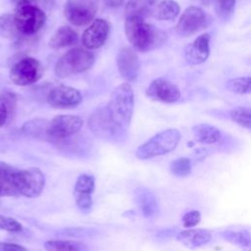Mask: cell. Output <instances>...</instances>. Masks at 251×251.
Instances as JSON below:
<instances>
[{
  "label": "cell",
  "instance_id": "26",
  "mask_svg": "<svg viewBox=\"0 0 251 251\" xmlns=\"http://www.w3.org/2000/svg\"><path fill=\"white\" fill-rule=\"evenodd\" d=\"M250 115H251L250 107H236L229 111V117L231 121L247 129H250V125H251Z\"/></svg>",
  "mask_w": 251,
  "mask_h": 251
},
{
  "label": "cell",
  "instance_id": "27",
  "mask_svg": "<svg viewBox=\"0 0 251 251\" xmlns=\"http://www.w3.org/2000/svg\"><path fill=\"white\" fill-rule=\"evenodd\" d=\"M221 234L223 238L228 242H231L232 244H236L241 247H248L250 245V233L248 230H225Z\"/></svg>",
  "mask_w": 251,
  "mask_h": 251
},
{
  "label": "cell",
  "instance_id": "37",
  "mask_svg": "<svg viewBox=\"0 0 251 251\" xmlns=\"http://www.w3.org/2000/svg\"><path fill=\"white\" fill-rule=\"evenodd\" d=\"M18 195L14 186L7 181L0 180V196H15Z\"/></svg>",
  "mask_w": 251,
  "mask_h": 251
},
{
  "label": "cell",
  "instance_id": "6",
  "mask_svg": "<svg viewBox=\"0 0 251 251\" xmlns=\"http://www.w3.org/2000/svg\"><path fill=\"white\" fill-rule=\"evenodd\" d=\"M14 21L19 33L33 35L44 25L46 14L45 11L34 5H18Z\"/></svg>",
  "mask_w": 251,
  "mask_h": 251
},
{
  "label": "cell",
  "instance_id": "32",
  "mask_svg": "<svg viewBox=\"0 0 251 251\" xmlns=\"http://www.w3.org/2000/svg\"><path fill=\"white\" fill-rule=\"evenodd\" d=\"M0 230H6L10 232H20L23 230V226L17 220L0 215Z\"/></svg>",
  "mask_w": 251,
  "mask_h": 251
},
{
  "label": "cell",
  "instance_id": "38",
  "mask_svg": "<svg viewBox=\"0 0 251 251\" xmlns=\"http://www.w3.org/2000/svg\"><path fill=\"white\" fill-rule=\"evenodd\" d=\"M8 107L4 99L0 96V127L3 126L7 121L8 117Z\"/></svg>",
  "mask_w": 251,
  "mask_h": 251
},
{
  "label": "cell",
  "instance_id": "7",
  "mask_svg": "<svg viewBox=\"0 0 251 251\" xmlns=\"http://www.w3.org/2000/svg\"><path fill=\"white\" fill-rule=\"evenodd\" d=\"M83 126L81 118L73 115H59L47 124L46 138L51 141H60L78 132Z\"/></svg>",
  "mask_w": 251,
  "mask_h": 251
},
{
  "label": "cell",
  "instance_id": "35",
  "mask_svg": "<svg viewBox=\"0 0 251 251\" xmlns=\"http://www.w3.org/2000/svg\"><path fill=\"white\" fill-rule=\"evenodd\" d=\"M64 233L66 236H85V235H91L94 233L92 229H85L82 227H74V228H67L64 230Z\"/></svg>",
  "mask_w": 251,
  "mask_h": 251
},
{
  "label": "cell",
  "instance_id": "11",
  "mask_svg": "<svg viewBox=\"0 0 251 251\" xmlns=\"http://www.w3.org/2000/svg\"><path fill=\"white\" fill-rule=\"evenodd\" d=\"M145 94L153 101L168 104L175 103L180 98V92L177 86L164 77L152 80Z\"/></svg>",
  "mask_w": 251,
  "mask_h": 251
},
{
  "label": "cell",
  "instance_id": "30",
  "mask_svg": "<svg viewBox=\"0 0 251 251\" xmlns=\"http://www.w3.org/2000/svg\"><path fill=\"white\" fill-rule=\"evenodd\" d=\"M170 170L172 174L176 176H186L191 172V162L185 157L176 159L171 163Z\"/></svg>",
  "mask_w": 251,
  "mask_h": 251
},
{
  "label": "cell",
  "instance_id": "15",
  "mask_svg": "<svg viewBox=\"0 0 251 251\" xmlns=\"http://www.w3.org/2000/svg\"><path fill=\"white\" fill-rule=\"evenodd\" d=\"M95 188V178L88 174H81L75 184L74 197L76 206L83 212H88L92 207L91 194Z\"/></svg>",
  "mask_w": 251,
  "mask_h": 251
},
{
  "label": "cell",
  "instance_id": "24",
  "mask_svg": "<svg viewBox=\"0 0 251 251\" xmlns=\"http://www.w3.org/2000/svg\"><path fill=\"white\" fill-rule=\"evenodd\" d=\"M47 251H88V247L79 241L75 240H48L44 243Z\"/></svg>",
  "mask_w": 251,
  "mask_h": 251
},
{
  "label": "cell",
  "instance_id": "8",
  "mask_svg": "<svg viewBox=\"0 0 251 251\" xmlns=\"http://www.w3.org/2000/svg\"><path fill=\"white\" fill-rule=\"evenodd\" d=\"M43 75L42 64L35 58L25 57L18 61L10 71V79L13 83L25 86L36 82Z\"/></svg>",
  "mask_w": 251,
  "mask_h": 251
},
{
  "label": "cell",
  "instance_id": "5",
  "mask_svg": "<svg viewBox=\"0 0 251 251\" xmlns=\"http://www.w3.org/2000/svg\"><path fill=\"white\" fill-rule=\"evenodd\" d=\"M11 184L14 186L17 194L27 198H34L41 194L45 184V177L38 168L18 170L11 180Z\"/></svg>",
  "mask_w": 251,
  "mask_h": 251
},
{
  "label": "cell",
  "instance_id": "16",
  "mask_svg": "<svg viewBox=\"0 0 251 251\" xmlns=\"http://www.w3.org/2000/svg\"><path fill=\"white\" fill-rule=\"evenodd\" d=\"M210 54V35L204 33L199 35L195 40L188 44L184 50L185 61L191 65H199L204 63Z\"/></svg>",
  "mask_w": 251,
  "mask_h": 251
},
{
  "label": "cell",
  "instance_id": "10",
  "mask_svg": "<svg viewBox=\"0 0 251 251\" xmlns=\"http://www.w3.org/2000/svg\"><path fill=\"white\" fill-rule=\"evenodd\" d=\"M209 24L208 16L197 6H190L181 14L176 26V32L181 36H189L199 32Z\"/></svg>",
  "mask_w": 251,
  "mask_h": 251
},
{
  "label": "cell",
  "instance_id": "41",
  "mask_svg": "<svg viewBox=\"0 0 251 251\" xmlns=\"http://www.w3.org/2000/svg\"><path fill=\"white\" fill-rule=\"evenodd\" d=\"M18 1H19V0H18Z\"/></svg>",
  "mask_w": 251,
  "mask_h": 251
},
{
  "label": "cell",
  "instance_id": "31",
  "mask_svg": "<svg viewBox=\"0 0 251 251\" xmlns=\"http://www.w3.org/2000/svg\"><path fill=\"white\" fill-rule=\"evenodd\" d=\"M236 0H216V11L220 18L227 20L233 13Z\"/></svg>",
  "mask_w": 251,
  "mask_h": 251
},
{
  "label": "cell",
  "instance_id": "3",
  "mask_svg": "<svg viewBox=\"0 0 251 251\" xmlns=\"http://www.w3.org/2000/svg\"><path fill=\"white\" fill-rule=\"evenodd\" d=\"M180 140V133L176 128L162 130L138 146L135 156L140 160H146L165 155L175 150Z\"/></svg>",
  "mask_w": 251,
  "mask_h": 251
},
{
  "label": "cell",
  "instance_id": "2",
  "mask_svg": "<svg viewBox=\"0 0 251 251\" xmlns=\"http://www.w3.org/2000/svg\"><path fill=\"white\" fill-rule=\"evenodd\" d=\"M133 104V90L129 83H122L112 91L106 110L112 124L119 131L128 128L132 118Z\"/></svg>",
  "mask_w": 251,
  "mask_h": 251
},
{
  "label": "cell",
  "instance_id": "28",
  "mask_svg": "<svg viewBox=\"0 0 251 251\" xmlns=\"http://www.w3.org/2000/svg\"><path fill=\"white\" fill-rule=\"evenodd\" d=\"M47 121L42 119H35L25 123L23 126V130L29 135L36 137H45L46 136V127Z\"/></svg>",
  "mask_w": 251,
  "mask_h": 251
},
{
  "label": "cell",
  "instance_id": "20",
  "mask_svg": "<svg viewBox=\"0 0 251 251\" xmlns=\"http://www.w3.org/2000/svg\"><path fill=\"white\" fill-rule=\"evenodd\" d=\"M78 35L72 27L60 26L49 40V47L52 49H61L77 42Z\"/></svg>",
  "mask_w": 251,
  "mask_h": 251
},
{
  "label": "cell",
  "instance_id": "29",
  "mask_svg": "<svg viewBox=\"0 0 251 251\" xmlns=\"http://www.w3.org/2000/svg\"><path fill=\"white\" fill-rule=\"evenodd\" d=\"M250 84L251 78L250 76H239L232 79H229L226 82V88L237 94H247L250 93Z\"/></svg>",
  "mask_w": 251,
  "mask_h": 251
},
{
  "label": "cell",
  "instance_id": "33",
  "mask_svg": "<svg viewBox=\"0 0 251 251\" xmlns=\"http://www.w3.org/2000/svg\"><path fill=\"white\" fill-rule=\"evenodd\" d=\"M201 220V215L199 213V211L197 210H192L189 211L187 213H185L182 216V225L184 227L186 228H190L193 226H196Z\"/></svg>",
  "mask_w": 251,
  "mask_h": 251
},
{
  "label": "cell",
  "instance_id": "17",
  "mask_svg": "<svg viewBox=\"0 0 251 251\" xmlns=\"http://www.w3.org/2000/svg\"><path fill=\"white\" fill-rule=\"evenodd\" d=\"M89 126L93 132L100 134L101 136L111 137L119 131L112 124L108 116L106 106L98 108L95 113L92 114L89 120Z\"/></svg>",
  "mask_w": 251,
  "mask_h": 251
},
{
  "label": "cell",
  "instance_id": "9",
  "mask_svg": "<svg viewBox=\"0 0 251 251\" xmlns=\"http://www.w3.org/2000/svg\"><path fill=\"white\" fill-rule=\"evenodd\" d=\"M97 10L98 0H67L64 15L72 25L83 26L93 21Z\"/></svg>",
  "mask_w": 251,
  "mask_h": 251
},
{
  "label": "cell",
  "instance_id": "34",
  "mask_svg": "<svg viewBox=\"0 0 251 251\" xmlns=\"http://www.w3.org/2000/svg\"><path fill=\"white\" fill-rule=\"evenodd\" d=\"M18 169L14 168L13 166L0 161V180L7 181L11 183V180L16 174Z\"/></svg>",
  "mask_w": 251,
  "mask_h": 251
},
{
  "label": "cell",
  "instance_id": "13",
  "mask_svg": "<svg viewBox=\"0 0 251 251\" xmlns=\"http://www.w3.org/2000/svg\"><path fill=\"white\" fill-rule=\"evenodd\" d=\"M117 67L121 76L126 81H134L139 74L140 63L138 56L130 47L120 49L117 59Z\"/></svg>",
  "mask_w": 251,
  "mask_h": 251
},
{
  "label": "cell",
  "instance_id": "22",
  "mask_svg": "<svg viewBox=\"0 0 251 251\" xmlns=\"http://www.w3.org/2000/svg\"><path fill=\"white\" fill-rule=\"evenodd\" d=\"M192 130L195 139L202 144H214L221 138L220 130L208 124H198L193 126Z\"/></svg>",
  "mask_w": 251,
  "mask_h": 251
},
{
  "label": "cell",
  "instance_id": "36",
  "mask_svg": "<svg viewBox=\"0 0 251 251\" xmlns=\"http://www.w3.org/2000/svg\"><path fill=\"white\" fill-rule=\"evenodd\" d=\"M0 251H27V249L17 243L0 241Z\"/></svg>",
  "mask_w": 251,
  "mask_h": 251
},
{
  "label": "cell",
  "instance_id": "21",
  "mask_svg": "<svg viewBox=\"0 0 251 251\" xmlns=\"http://www.w3.org/2000/svg\"><path fill=\"white\" fill-rule=\"evenodd\" d=\"M156 0H128L126 4V18L137 17L144 19L154 13Z\"/></svg>",
  "mask_w": 251,
  "mask_h": 251
},
{
  "label": "cell",
  "instance_id": "14",
  "mask_svg": "<svg viewBox=\"0 0 251 251\" xmlns=\"http://www.w3.org/2000/svg\"><path fill=\"white\" fill-rule=\"evenodd\" d=\"M110 32V25L104 19H96L83 31L81 42L87 49L100 48L106 42Z\"/></svg>",
  "mask_w": 251,
  "mask_h": 251
},
{
  "label": "cell",
  "instance_id": "40",
  "mask_svg": "<svg viewBox=\"0 0 251 251\" xmlns=\"http://www.w3.org/2000/svg\"><path fill=\"white\" fill-rule=\"evenodd\" d=\"M195 2H198L202 6H209L214 0H194Z\"/></svg>",
  "mask_w": 251,
  "mask_h": 251
},
{
  "label": "cell",
  "instance_id": "19",
  "mask_svg": "<svg viewBox=\"0 0 251 251\" xmlns=\"http://www.w3.org/2000/svg\"><path fill=\"white\" fill-rule=\"evenodd\" d=\"M134 194L136 203L145 217H153L158 213V201L151 190L139 187L135 190Z\"/></svg>",
  "mask_w": 251,
  "mask_h": 251
},
{
  "label": "cell",
  "instance_id": "1",
  "mask_svg": "<svg viewBox=\"0 0 251 251\" xmlns=\"http://www.w3.org/2000/svg\"><path fill=\"white\" fill-rule=\"evenodd\" d=\"M125 32L133 48L143 53L162 46L167 40L164 30L137 17L126 18Z\"/></svg>",
  "mask_w": 251,
  "mask_h": 251
},
{
  "label": "cell",
  "instance_id": "23",
  "mask_svg": "<svg viewBox=\"0 0 251 251\" xmlns=\"http://www.w3.org/2000/svg\"><path fill=\"white\" fill-rule=\"evenodd\" d=\"M154 14L160 21H171L179 14V6L174 0H163L156 5Z\"/></svg>",
  "mask_w": 251,
  "mask_h": 251
},
{
  "label": "cell",
  "instance_id": "25",
  "mask_svg": "<svg viewBox=\"0 0 251 251\" xmlns=\"http://www.w3.org/2000/svg\"><path fill=\"white\" fill-rule=\"evenodd\" d=\"M19 31L16 27L14 15L3 14L0 16V35L4 38L14 39L19 35Z\"/></svg>",
  "mask_w": 251,
  "mask_h": 251
},
{
  "label": "cell",
  "instance_id": "18",
  "mask_svg": "<svg viewBox=\"0 0 251 251\" xmlns=\"http://www.w3.org/2000/svg\"><path fill=\"white\" fill-rule=\"evenodd\" d=\"M212 238L210 230L205 228H187L176 235V240L189 249H195L208 243Z\"/></svg>",
  "mask_w": 251,
  "mask_h": 251
},
{
  "label": "cell",
  "instance_id": "39",
  "mask_svg": "<svg viewBox=\"0 0 251 251\" xmlns=\"http://www.w3.org/2000/svg\"><path fill=\"white\" fill-rule=\"evenodd\" d=\"M126 0H103V2L105 3L106 6L110 7V8H117L120 7L121 5H123L125 3Z\"/></svg>",
  "mask_w": 251,
  "mask_h": 251
},
{
  "label": "cell",
  "instance_id": "12",
  "mask_svg": "<svg viewBox=\"0 0 251 251\" xmlns=\"http://www.w3.org/2000/svg\"><path fill=\"white\" fill-rule=\"evenodd\" d=\"M82 101L80 92L71 86L60 85L53 88L48 96L47 102L50 106L59 109H69L79 105Z\"/></svg>",
  "mask_w": 251,
  "mask_h": 251
},
{
  "label": "cell",
  "instance_id": "4",
  "mask_svg": "<svg viewBox=\"0 0 251 251\" xmlns=\"http://www.w3.org/2000/svg\"><path fill=\"white\" fill-rule=\"evenodd\" d=\"M95 61L94 55L82 48H73L65 53L55 65V74L64 78L87 71Z\"/></svg>",
  "mask_w": 251,
  "mask_h": 251
}]
</instances>
